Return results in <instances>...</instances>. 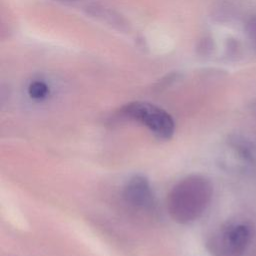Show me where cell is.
I'll return each instance as SVG.
<instances>
[{"label":"cell","mask_w":256,"mask_h":256,"mask_svg":"<svg viewBox=\"0 0 256 256\" xmlns=\"http://www.w3.org/2000/svg\"><path fill=\"white\" fill-rule=\"evenodd\" d=\"M251 229L245 223H229L215 231L207 242L212 256H242L251 241Z\"/></svg>","instance_id":"3957f363"},{"label":"cell","mask_w":256,"mask_h":256,"mask_svg":"<svg viewBox=\"0 0 256 256\" xmlns=\"http://www.w3.org/2000/svg\"><path fill=\"white\" fill-rule=\"evenodd\" d=\"M213 195V185L202 175H189L177 182L167 197L170 217L179 224L194 222L205 212Z\"/></svg>","instance_id":"6da1fadb"},{"label":"cell","mask_w":256,"mask_h":256,"mask_svg":"<svg viewBox=\"0 0 256 256\" xmlns=\"http://www.w3.org/2000/svg\"><path fill=\"white\" fill-rule=\"evenodd\" d=\"M124 202L132 209L150 211L154 207V193L149 180L140 174L132 176L122 190Z\"/></svg>","instance_id":"277c9868"},{"label":"cell","mask_w":256,"mask_h":256,"mask_svg":"<svg viewBox=\"0 0 256 256\" xmlns=\"http://www.w3.org/2000/svg\"><path fill=\"white\" fill-rule=\"evenodd\" d=\"M254 114H255V117H256V103L254 105Z\"/></svg>","instance_id":"ba28073f"},{"label":"cell","mask_w":256,"mask_h":256,"mask_svg":"<svg viewBox=\"0 0 256 256\" xmlns=\"http://www.w3.org/2000/svg\"><path fill=\"white\" fill-rule=\"evenodd\" d=\"M246 32L249 39L256 45V15H253L247 22Z\"/></svg>","instance_id":"52a82bcc"},{"label":"cell","mask_w":256,"mask_h":256,"mask_svg":"<svg viewBox=\"0 0 256 256\" xmlns=\"http://www.w3.org/2000/svg\"><path fill=\"white\" fill-rule=\"evenodd\" d=\"M49 93L48 85L40 80L33 81L28 87V94L34 100H43Z\"/></svg>","instance_id":"8992f818"},{"label":"cell","mask_w":256,"mask_h":256,"mask_svg":"<svg viewBox=\"0 0 256 256\" xmlns=\"http://www.w3.org/2000/svg\"><path fill=\"white\" fill-rule=\"evenodd\" d=\"M228 145L243 165L256 171V141L245 135L235 134L229 138Z\"/></svg>","instance_id":"5b68a950"},{"label":"cell","mask_w":256,"mask_h":256,"mask_svg":"<svg viewBox=\"0 0 256 256\" xmlns=\"http://www.w3.org/2000/svg\"><path fill=\"white\" fill-rule=\"evenodd\" d=\"M121 114L145 126L155 137L159 139H170L175 130L172 116L164 109L142 101L126 104L121 109Z\"/></svg>","instance_id":"7a4b0ae2"}]
</instances>
